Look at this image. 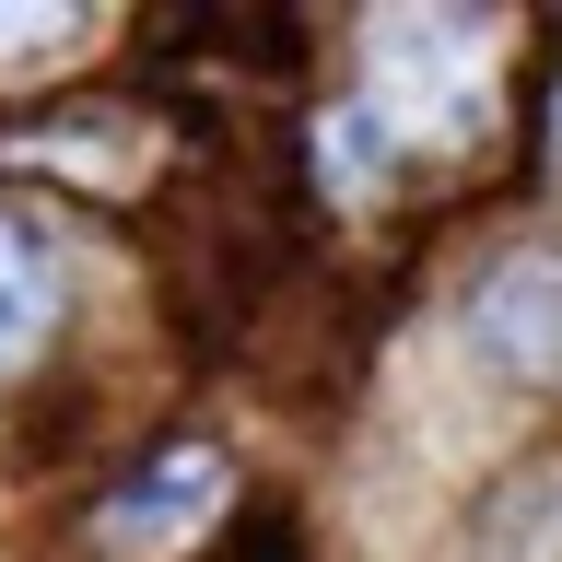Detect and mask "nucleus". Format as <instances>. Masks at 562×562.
Returning a JSON list of instances; mask_svg holds the SVG:
<instances>
[{
    "label": "nucleus",
    "instance_id": "7ed1b4c3",
    "mask_svg": "<svg viewBox=\"0 0 562 562\" xmlns=\"http://www.w3.org/2000/svg\"><path fill=\"white\" fill-rule=\"evenodd\" d=\"M211 516H223V446H165L140 457V481H117L94 504V527L117 551H188Z\"/></svg>",
    "mask_w": 562,
    "mask_h": 562
},
{
    "label": "nucleus",
    "instance_id": "20e7f679",
    "mask_svg": "<svg viewBox=\"0 0 562 562\" xmlns=\"http://www.w3.org/2000/svg\"><path fill=\"white\" fill-rule=\"evenodd\" d=\"M70 316V258L35 235L24 211H0V375H24Z\"/></svg>",
    "mask_w": 562,
    "mask_h": 562
},
{
    "label": "nucleus",
    "instance_id": "39448f33",
    "mask_svg": "<svg viewBox=\"0 0 562 562\" xmlns=\"http://www.w3.org/2000/svg\"><path fill=\"white\" fill-rule=\"evenodd\" d=\"M386 153H398V140H386L363 105H328V130H316V165H328V188H340V200H375Z\"/></svg>",
    "mask_w": 562,
    "mask_h": 562
},
{
    "label": "nucleus",
    "instance_id": "f03ea898",
    "mask_svg": "<svg viewBox=\"0 0 562 562\" xmlns=\"http://www.w3.org/2000/svg\"><path fill=\"white\" fill-rule=\"evenodd\" d=\"M457 328H469V351H481L492 375L562 386V246H516V258H492V270L469 281Z\"/></svg>",
    "mask_w": 562,
    "mask_h": 562
},
{
    "label": "nucleus",
    "instance_id": "423d86ee",
    "mask_svg": "<svg viewBox=\"0 0 562 562\" xmlns=\"http://www.w3.org/2000/svg\"><path fill=\"white\" fill-rule=\"evenodd\" d=\"M82 35V12H0V59L12 47H70Z\"/></svg>",
    "mask_w": 562,
    "mask_h": 562
},
{
    "label": "nucleus",
    "instance_id": "0eeeda50",
    "mask_svg": "<svg viewBox=\"0 0 562 562\" xmlns=\"http://www.w3.org/2000/svg\"><path fill=\"white\" fill-rule=\"evenodd\" d=\"M551 153H562V94H551Z\"/></svg>",
    "mask_w": 562,
    "mask_h": 562
},
{
    "label": "nucleus",
    "instance_id": "f257e3e1",
    "mask_svg": "<svg viewBox=\"0 0 562 562\" xmlns=\"http://www.w3.org/2000/svg\"><path fill=\"white\" fill-rule=\"evenodd\" d=\"M492 59H504V24L481 12H434V0H398L363 24V117L386 140H422V153H469L492 130Z\"/></svg>",
    "mask_w": 562,
    "mask_h": 562
}]
</instances>
